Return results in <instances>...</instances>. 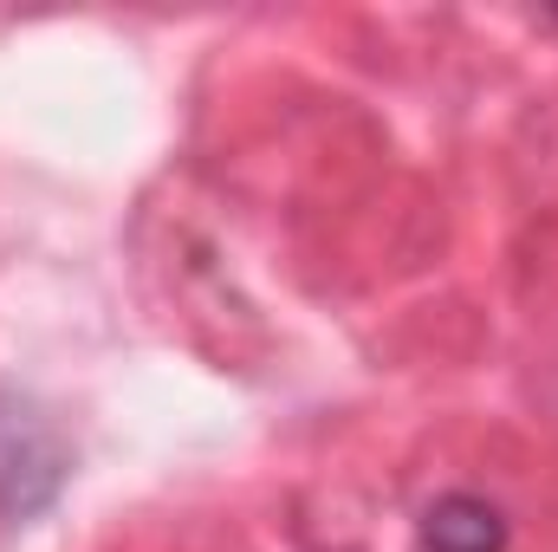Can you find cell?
<instances>
[{
  "mask_svg": "<svg viewBox=\"0 0 558 552\" xmlns=\"http://www.w3.org/2000/svg\"><path fill=\"white\" fill-rule=\"evenodd\" d=\"M65 475H72V455H65V435L52 429V416L20 391H0V514L26 520V514L52 507Z\"/></svg>",
  "mask_w": 558,
  "mask_h": 552,
  "instance_id": "6da1fadb",
  "label": "cell"
},
{
  "mask_svg": "<svg viewBox=\"0 0 558 552\" xmlns=\"http://www.w3.org/2000/svg\"><path fill=\"white\" fill-rule=\"evenodd\" d=\"M422 552H507V520L481 494H441L422 514Z\"/></svg>",
  "mask_w": 558,
  "mask_h": 552,
  "instance_id": "7a4b0ae2",
  "label": "cell"
}]
</instances>
